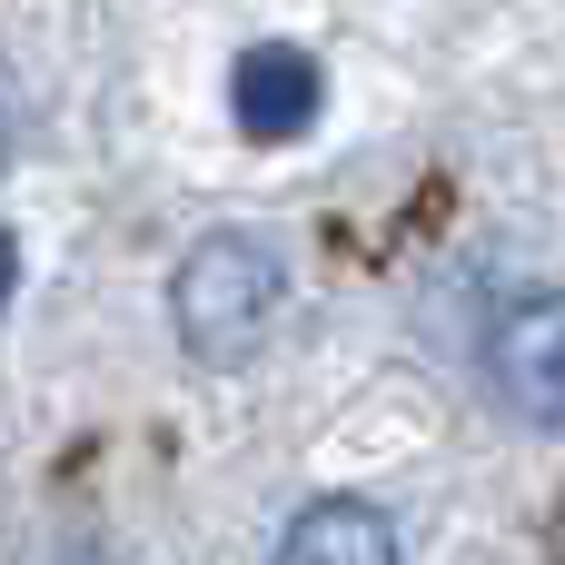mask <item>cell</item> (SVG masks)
<instances>
[{
    "label": "cell",
    "mask_w": 565,
    "mask_h": 565,
    "mask_svg": "<svg viewBox=\"0 0 565 565\" xmlns=\"http://www.w3.org/2000/svg\"><path fill=\"white\" fill-rule=\"evenodd\" d=\"M278 308H288V258H278V238H258V228L199 238V248L179 258V278H169V328H179V348L209 358V367H238V358L268 338Z\"/></svg>",
    "instance_id": "1"
},
{
    "label": "cell",
    "mask_w": 565,
    "mask_h": 565,
    "mask_svg": "<svg viewBox=\"0 0 565 565\" xmlns=\"http://www.w3.org/2000/svg\"><path fill=\"white\" fill-rule=\"evenodd\" d=\"M487 387H497L516 417L565 427V288L516 298V308L487 328Z\"/></svg>",
    "instance_id": "2"
},
{
    "label": "cell",
    "mask_w": 565,
    "mask_h": 565,
    "mask_svg": "<svg viewBox=\"0 0 565 565\" xmlns=\"http://www.w3.org/2000/svg\"><path fill=\"white\" fill-rule=\"evenodd\" d=\"M228 99H238V129H248V139H298V129L318 119V60L288 50V40H258V50H238V70H228Z\"/></svg>",
    "instance_id": "3"
},
{
    "label": "cell",
    "mask_w": 565,
    "mask_h": 565,
    "mask_svg": "<svg viewBox=\"0 0 565 565\" xmlns=\"http://www.w3.org/2000/svg\"><path fill=\"white\" fill-rule=\"evenodd\" d=\"M268 565H397V526L367 497H308Z\"/></svg>",
    "instance_id": "4"
},
{
    "label": "cell",
    "mask_w": 565,
    "mask_h": 565,
    "mask_svg": "<svg viewBox=\"0 0 565 565\" xmlns=\"http://www.w3.org/2000/svg\"><path fill=\"white\" fill-rule=\"evenodd\" d=\"M10 278H20V238L0 228V308H10Z\"/></svg>",
    "instance_id": "5"
},
{
    "label": "cell",
    "mask_w": 565,
    "mask_h": 565,
    "mask_svg": "<svg viewBox=\"0 0 565 565\" xmlns=\"http://www.w3.org/2000/svg\"><path fill=\"white\" fill-rule=\"evenodd\" d=\"M0 169H10V109H0Z\"/></svg>",
    "instance_id": "6"
}]
</instances>
